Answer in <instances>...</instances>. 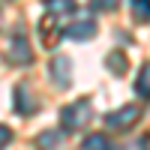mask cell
Masks as SVG:
<instances>
[{
    "label": "cell",
    "mask_w": 150,
    "mask_h": 150,
    "mask_svg": "<svg viewBox=\"0 0 150 150\" xmlns=\"http://www.w3.org/2000/svg\"><path fill=\"white\" fill-rule=\"evenodd\" d=\"M93 117V105L87 102V99H75L72 105H66L60 111V123H63V132H78L84 129L87 123Z\"/></svg>",
    "instance_id": "1"
},
{
    "label": "cell",
    "mask_w": 150,
    "mask_h": 150,
    "mask_svg": "<svg viewBox=\"0 0 150 150\" xmlns=\"http://www.w3.org/2000/svg\"><path fill=\"white\" fill-rule=\"evenodd\" d=\"M138 117H141V111H138V105H126V108H120V111H111V114L105 117V123L111 129H129L132 123H138Z\"/></svg>",
    "instance_id": "2"
},
{
    "label": "cell",
    "mask_w": 150,
    "mask_h": 150,
    "mask_svg": "<svg viewBox=\"0 0 150 150\" xmlns=\"http://www.w3.org/2000/svg\"><path fill=\"white\" fill-rule=\"evenodd\" d=\"M66 36H69V39H93V36H96V21L93 18H81V21L69 24Z\"/></svg>",
    "instance_id": "3"
},
{
    "label": "cell",
    "mask_w": 150,
    "mask_h": 150,
    "mask_svg": "<svg viewBox=\"0 0 150 150\" xmlns=\"http://www.w3.org/2000/svg\"><path fill=\"white\" fill-rule=\"evenodd\" d=\"M9 60H12V63H21V66H27L30 60H33L27 39H12V45H9Z\"/></svg>",
    "instance_id": "4"
},
{
    "label": "cell",
    "mask_w": 150,
    "mask_h": 150,
    "mask_svg": "<svg viewBox=\"0 0 150 150\" xmlns=\"http://www.w3.org/2000/svg\"><path fill=\"white\" fill-rule=\"evenodd\" d=\"M135 93H138L141 99H150V63L141 66L138 78H135Z\"/></svg>",
    "instance_id": "5"
},
{
    "label": "cell",
    "mask_w": 150,
    "mask_h": 150,
    "mask_svg": "<svg viewBox=\"0 0 150 150\" xmlns=\"http://www.w3.org/2000/svg\"><path fill=\"white\" fill-rule=\"evenodd\" d=\"M51 72H54V81H57L60 87H66V84H69V72H72V66L66 63L63 57H57L54 66H51Z\"/></svg>",
    "instance_id": "6"
},
{
    "label": "cell",
    "mask_w": 150,
    "mask_h": 150,
    "mask_svg": "<svg viewBox=\"0 0 150 150\" xmlns=\"http://www.w3.org/2000/svg\"><path fill=\"white\" fill-rule=\"evenodd\" d=\"M75 9V0H48V12L51 15H66Z\"/></svg>",
    "instance_id": "7"
},
{
    "label": "cell",
    "mask_w": 150,
    "mask_h": 150,
    "mask_svg": "<svg viewBox=\"0 0 150 150\" xmlns=\"http://www.w3.org/2000/svg\"><path fill=\"white\" fill-rule=\"evenodd\" d=\"M15 108H21L24 114H30V111L36 108V102H30V93L24 90V87H21V90H15Z\"/></svg>",
    "instance_id": "8"
},
{
    "label": "cell",
    "mask_w": 150,
    "mask_h": 150,
    "mask_svg": "<svg viewBox=\"0 0 150 150\" xmlns=\"http://www.w3.org/2000/svg\"><path fill=\"white\" fill-rule=\"evenodd\" d=\"M84 147H87V150H105V147H111V141L105 138V135H87V138H84Z\"/></svg>",
    "instance_id": "9"
},
{
    "label": "cell",
    "mask_w": 150,
    "mask_h": 150,
    "mask_svg": "<svg viewBox=\"0 0 150 150\" xmlns=\"http://www.w3.org/2000/svg\"><path fill=\"white\" fill-rule=\"evenodd\" d=\"M132 6H135V15L138 18H150V0H132Z\"/></svg>",
    "instance_id": "10"
},
{
    "label": "cell",
    "mask_w": 150,
    "mask_h": 150,
    "mask_svg": "<svg viewBox=\"0 0 150 150\" xmlns=\"http://www.w3.org/2000/svg\"><path fill=\"white\" fill-rule=\"evenodd\" d=\"M90 6H93V9L108 12V9H114V6H117V0H90Z\"/></svg>",
    "instance_id": "11"
},
{
    "label": "cell",
    "mask_w": 150,
    "mask_h": 150,
    "mask_svg": "<svg viewBox=\"0 0 150 150\" xmlns=\"http://www.w3.org/2000/svg\"><path fill=\"white\" fill-rule=\"evenodd\" d=\"M39 144H60V132H45V135H39Z\"/></svg>",
    "instance_id": "12"
},
{
    "label": "cell",
    "mask_w": 150,
    "mask_h": 150,
    "mask_svg": "<svg viewBox=\"0 0 150 150\" xmlns=\"http://www.w3.org/2000/svg\"><path fill=\"white\" fill-rule=\"evenodd\" d=\"M12 141V132H9V126H3V123H0V147H6Z\"/></svg>",
    "instance_id": "13"
},
{
    "label": "cell",
    "mask_w": 150,
    "mask_h": 150,
    "mask_svg": "<svg viewBox=\"0 0 150 150\" xmlns=\"http://www.w3.org/2000/svg\"><path fill=\"white\" fill-rule=\"evenodd\" d=\"M108 66H111V69H114V66H117V69L123 72V66H126V60H123L120 54H117V57H108Z\"/></svg>",
    "instance_id": "14"
}]
</instances>
